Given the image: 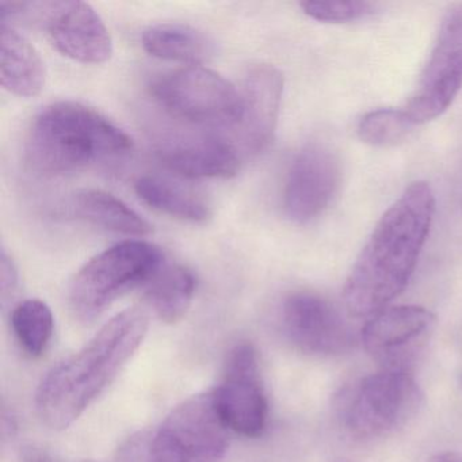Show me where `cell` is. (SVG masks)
<instances>
[{
    "mask_svg": "<svg viewBox=\"0 0 462 462\" xmlns=\"http://www.w3.org/2000/svg\"><path fill=\"white\" fill-rule=\"evenodd\" d=\"M434 213V193L426 182L408 186L383 213L346 281L343 299L351 315H377L407 288Z\"/></svg>",
    "mask_w": 462,
    "mask_h": 462,
    "instance_id": "1",
    "label": "cell"
},
{
    "mask_svg": "<svg viewBox=\"0 0 462 462\" xmlns=\"http://www.w3.org/2000/svg\"><path fill=\"white\" fill-rule=\"evenodd\" d=\"M148 326L150 316L144 308L123 310L82 350L52 367L37 389L36 405L42 421L51 429L64 430L78 420L142 346Z\"/></svg>",
    "mask_w": 462,
    "mask_h": 462,
    "instance_id": "2",
    "label": "cell"
},
{
    "mask_svg": "<svg viewBox=\"0 0 462 462\" xmlns=\"http://www.w3.org/2000/svg\"><path fill=\"white\" fill-rule=\"evenodd\" d=\"M134 140L105 116L79 102L45 107L26 140L29 164L40 174L64 175L123 158Z\"/></svg>",
    "mask_w": 462,
    "mask_h": 462,
    "instance_id": "3",
    "label": "cell"
},
{
    "mask_svg": "<svg viewBox=\"0 0 462 462\" xmlns=\"http://www.w3.org/2000/svg\"><path fill=\"white\" fill-rule=\"evenodd\" d=\"M163 264V253L143 240H126L102 251L77 273L69 286L75 318L83 323L96 320L116 300L147 285Z\"/></svg>",
    "mask_w": 462,
    "mask_h": 462,
    "instance_id": "4",
    "label": "cell"
},
{
    "mask_svg": "<svg viewBox=\"0 0 462 462\" xmlns=\"http://www.w3.org/2000/svg\"><path fill=\"white\" fill-rule=\"evenodd\" d=\"M423 393L404 369H386L362 378L348 396L345 426L356 439L388 437L418 413Z\"/></svg>",
    "mask_w": 462,
    "mask_h": 462,
    "instance_id": "5",
    "label": "cell"
},
{
    "mask_svg": "<svg viewBox=\"0 0 462 462\" xmlns=\"http://www.w3.org/2000/svg\"><path fill=\"white\" fill-rule=\"evenodd\" d=\"M229 431L213 391L194 394L156 430L147 462H220L228 450Z\"/></svg>",
    "mask_w": 462,
    "mask_h": 462,
    "instance_id": "6",
    "label": "cell"
},
{
    "mask_svg": "<svg viewBox=\"0 0 462 462\" xmlns=\"http://www.w3.org/2000/svg\"><path fill=\"white\" fill-rule=\"evenodd\" d=\"M151 93L170 115L189 123L237 125L242 117V94L228 80L201 66L159 78Z\"/></svg>",
    "mask_w": 462,
    "mask_h": 462,
    "instance_id": "7",
    "label": "cell"
},
{
    "mask_svg": "<svg viewBox=\"0 0 462 462\" xmlns=\"http://www.w3.org/2000/svg\"><path fill=\"white\" fill-rule=\"evenodd\" d=\"M462 88V4L450 7L437 36L429 63L404 112L415 125L435 120Z\"/></svg>",
    "mask_w": 462,
    "mask_h": 462,
    "instance_id": "8",
    "label": "cell"
},
{
    "mask_svg": "<svg viewBox=\"0 0 462 462\" xmlns=\"http://www.w3.org/2000/svg\"><path fill=\"white\" fill-rule=\"evenodd\" d=\"M213 393L216 407L231 431L251 438L264 431L269 404L253 346L243 343L231 351L223 381Z\"/></svg>",
    "mask_w": 462,
    "mask_h": 462,
    "instance_id": "9",
    "label": "cell"
},
{
    "mask_svg": "<svg viewBox=\"0 0 462 462\" xmlns=\"http://www.w3.org/2000/svg\"><path fill=\"white\" fill-rule=\"evenodd\" d=\"M340 162L323 143L305 144L294 156L285 188L283 209L294 223L305 224L320 216L339 189Z\"/></svg>",
    "mask_w": 462,
    "mask_h": 462,
    "instance_id": "10",
    "label": "cell"
},
{
    "mask_svg": "<svg viewBox=\"0 0 462 462\" xmlns=\"http://www.w3.org/2000/svg\"><path fill=\"white\" fill-rule=\"evenodd\" d=\"M281 326L289 343L310 356H335L353 343L339 310L313 291H294L283 300Z\"/></svg>",
    "mask_w": 462,
    "mask_h": 462,
    "instance_id": "11",
    "label": "cell"
},
{
    "mask_svg": "<svg viewBox=\"0 0 462 462\" xmlns=\"http://www.w3.org/2000/svg\"><path fill=\"white\" fill-rule=\"evenodd\" d=\"M42 28L59 52L83 64L106 63L113 55L109 29L86 2H47Z\"/></svg>",
    "mask_w": 462,
    "mask_h": 462,
    "instance_id": "12",
    "label": "cell"
},
{
    "mask_svg": "<svg viewBox=\"0 0 462 462\" xmlns=\"http://www.w3.org/2000/svg\"><path fill=\"white\" fill-rule=\"evenodd\" d=\"M283 77L270 64H258L248 71L243 88L242 117L237 123L243 155L263 152L277 128Z\"/></svg>",
    "mask_w": 462,
    "mask_h": 462,
    "instance_id": "13",
    "label": "cell"
},
{
    "mask_svg": "<svg viewBox=\"0 0 462 462\" xmlns=\"http://www.w3.org/2000/svg\"><path fill=\"white\" fill-rule=\"evenodd\" d=\"M434 321V315L418 305L385 308L365 324L362 343L373 356L397 369L396 364L424 342Z\"/></svg>",
    "mask_w": 462,
    "mask_h": 462,
    "instance_id": "14",
    "label": "cell"
},
{
    "mask_svg": "<svg viewBox=\"0 0 462 462\" xmlns=\"http://www.w3.org/2000/svg\"><path fill=\"white\" fill-rule=\"evenodd\" d=\"M156 155L169 171L190 180L234 177L243 158L231 140L216 134L170 140L156 150Z\"/></svg>",
    "mask_w": 462,
    "mask_h": 462,
    "instance_id": "15",
    "label": "cell"
},
{
    "mask_svg": "<svg viewBox=\"0 0 462 462\" xmlns=\"http://www.w3.org/2000/svg\"><path fill=\"white\" fill-rule=\"evenodd\" d=\"M0 79L5 90L23 98L39 96L47 79L36 48L7 25H0Z\"/></svg>",
    "mask_w": 462,
    "mask_h": 462,
    "instance_id": "16",
    "label": "cell"
},
{
    "mask_svg": "<svg viewBox=\"0 0 462 462\" xmlns=\"http://www.w3.org/2000/svg\"><path fill=\"white\" fill-rule=\"evenodd\" d=\"M143 47L162 60L201 66L215 55V42L204 32L183 23H161L143 33Z\"/></svg>",
    "mask_w": 462,
    "mask_h": 462,
    "instance_id": "17",
    "label": "cell"
},
{
    "mask_svg": "<svg viewBox=\"0 0 462 462\" xmlns=\"http://www.w3.org/2000/svg\"><path fill=\"white\" fill-rule=\"evenodd\" d=\"M69 213L80 220L117 234L144 236L152 232L151 224L139 213L106 191H79L69 201Z\"/></svg>",
    "mask_w": 462,
    "mask_h": 462,
    "instance_id": "18",
    "label": "cell"
},
{
    "mask_svg": "<svg viewBox=\"0 0 462 462\" xmlns=\"http://www.w3.org/2000/svg\"><path fill=\"white\" fill-rule=\"evenodd\" d=\"M137 196L158 212L190 223H207L212 217L209 204L180 183L159 175H144L134 185Z\"/></svg>",
    "mask_w": 462,
    "mask_h": 462,
    "instance_id": "19",
    "label": "cell"
},
{
    "mask_svg": "<svg viewBox=\"0 0 462 462\" xmlns=\"http://www.w3.org/2000/svg\"><path fill=\"white\" fill-rule=\"evenodd\" d=\"M194 291L196 278L188 267L164 263L145 285V300L161 320L172 324L185 318Z\"/></svg>",
    "mask_w": 462,
    "mask_h": 462,
    "instance_id": "20",
    "label": "cell"
},
{
    "mask_svg": "<svg viewBox=\"0 0 462 462\" xmlns=\"http://www.w3.org/2000/svg\"><path fill=\"white\" fill-rule=\"evenodd\" d=\"M12 327L21 348L31 356H40L52 339L55 319L42 300H26L13 310Z\"/></svg>",
    "mask_w": 462,
    "mask_h": 462,
    "instance_id": "21",
    "label": "cell"
},
{
    "mask_svg": "<svg viewBox=\"0 0 462 462\" xmlns=\"http://www.w3.org/2000/svg\"><path fill=\"white\" fill-rule=\"evenodd\" d=\"M415 124L407 113L396 109H378L367 113L358 124V136L373 147H393L410 136Z\"/></svg>",
    "mask_w": 462,
    "mask_h": 462,
    "instance_id": "22",
    "label": "cell"
},
{
    "mask_svg": "<svg viewBox=\"0 0 462 462\" xmlns=\"http://www.w3.org/2000/svg\"><path fill=\"white\" fill-rule=\"evenodd\" d=\"M302 12L321 23H350L372 14L374 5L359 0H331V2H302Z\"/></svg>",
    "mask_w": 462,
    "mask_h": 462,
    "instance_id": "23",
    "label": "cell"
},
{
    "mask_svg": "<svg viewBox=\"0 0 462 462\" xmlns=\"http://www.w3.org/2000/svg\"><path fill=\"white\" fill-rule=\"evenodd\" d=\"M18 289V270L15 267L12 256L2 250L0 256V297L2 305L6 307L7 302L12 301Z\"/></svg>",
    "mask_w": 462,
    "mask_h": 462,
    "instance_id": "24",
    "label": "cell"
},
{
    "mask_svg": "<svg viewBox=\"0 0 462 462\" xmlns=\"http://www.w3.org/2000/svg\"><path fill=\"white\" fill-rule=\"evenodd\" d=\"M427 462H462V454L445 451V453L435 454Z\"/></svg>",
    "mask_w": 462,
    "mask_h": 462,
    "instance_id": "25",
    "label": "cell"
},
{
    "mask_svg": "<svg viewBox=\"0 0 462 462\" xmlns=\"http://www.w3.org/2000/svg\"><path fill=\"white\" fill-rule=\"evenodd\" d=\"M28 462H51V459L42 454H36V456H32Z\"/></svg>",
    "mask_w": 462,
    "mask_h": 462,
    "instance_id": "26",
    "label": "cell"
},
{
    "mask_svg": "<svg viewBox=\"0 0 462 462\" xmlns=\"http://www.w3.org/2000/svg\"><path fill=\"white\" fill-rule=\"evenodd\" d=\"M85 462H94V461H85Z\"/></svg>",
    "mask_w": 462,
    "mask_h": 462,
    "instance_id": "27",
    "label": "cell"
}]
</instances>
